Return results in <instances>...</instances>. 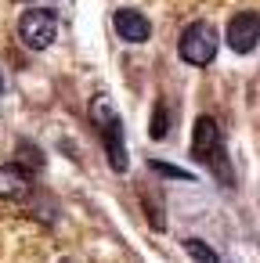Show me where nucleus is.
I'll return each mask as SVG.
<instances>
[{
  "label": "nucleus",
  "mask_w": 260,
  "mask_h": 263,
  "mask_svg": "<svg viewBox=\"0 0 260 263\" xmlns=\"http://www.w3.org/2000/svg\"><path fill=\"white\" fill-rule=\"evenodd\" d=\"M91 123L98 126V134H101V141H105V155H109V166L116 170V173H127V144H123V119H119V112H116V105H112V98L109 94H98L94 101H91Z\"/></svg>",
  "instance_id": "nucleus-1"
},
{
  "label": "nucleus",
  "mask_w": 260,
  "mask_h": 263,
  "mask_svg": "<svg viewBox=\"0 0 260 263\" xmlns=\"http://www.w3.org/2000/svg\"><path fill=\"white\" fill-rule=\"evenodd\" d=\"M217 47H220V40H217V29H213L210 22H192V26L181 33V40H177L181 62H188V65H195V69L210 65V62L217 58Z\"/></svg>",
  "instance_id": "nucleus-2"
},
{
  "label": "nucleus",
  "mask_w": 260,
  "mask_h": 263,
  "mask_svg": "<svg viewBox=\"0 0 260 263\" xmlns=\"http://www.w3.org/2000/svg\"><path fill=\"white\" fill-rule=\"evenodd\" d=\"M55 36H58V18H55V11H47V8H29V11H22V18H19V40H22L29 51H47V47L55 44Z\"/></svg>",
  "instance_id": "nucleus-3"
},
{
  "label": "nucleus",
  "mask_w": 260,
  "mask_h": 263,
  "mask_svg": "<svg viewBox=\"0 0 260 263\" xmlns=\"http://www.w3.org/2000/svg\"><path fill=\"white\" fill-rule=\"evenodd\" d=\"M192 155L202 166H224V144H220V126L213 123V116H199L195 130H192Z\"/></svg>",
  "instance_id": "nucleus-4"
},
{
  "label": "nucleus",
  "mask_w": 260,
  "mask_h": 263,
  "mask_svg": "<svg viewBox=\"0 0 260 263\" xmlns=\"http://www.w3.org/2000/svg\"><path fill=\"white\" fill-rule=\"evenodd\" d=\"M260 44V15L256 11H238L228 22V47L235 54H249Z\"/></svg>",
  "instance_id": "nucleus-5"
},
{
  "label": "nucleus",
  "mask_w": 260,
  "mask_h": 263,
  "mask_svg": "<svg viewBox=\"0 0 260 263\" xmlns=\"http://www.w3.org/2000/svg\"><path fill=\"white\" fill-rule=\"evenodd\" d=\"M112 29H116V36L127 40V44H145V40L152 36V22H148L141 11H134V8H119V11L112 15Z\"/></svg>",
  "instance_id": "nucleus-6"
},
{
  "label": "nucleus",
  "mask_w": 260,
  "mask_h": 263,
  "mask_svg": "<svg viewBox=\"0 0 260 263\" xmlns=\"http://www.w3.org/2000/svg\"><path fill=\"white\" fill-rule=\"evenodd\" d=\"M29 195H33V184H29L26 166H19V162H11V166H0V198L26 202Z\"/></svg>",
  "instance_id": "nucleus-7"
},
{
  "label": "nucleus",
  "mask_w": 260,
  "mask_h": 263,
  "mask_svg": "<svg viewBox=\"0 0 260 263\" xmlns=\"http://www.w3.org/2000/svg\"><path fill=\"white\" fill-rule=\"evenodd\" d=\"M166 130H170V119H166V105H163V101H155V108H152V126H148V134H152L155 141H163V137H166Z\"/></svg>",
  "instance_id": "nucleus-8"
},
{
  "label": "nucleus",
  "mask_w": 260,
  "mask_h": 263,
  "mask_svg": "<svg viewBox=\"0 0 260 263\" xmlns=\"http://www.w3.org/2000/svg\"><path fill=\"white\" fill-rule=\"evenodd\" d=\"M184 252H188V256H195V259H220V256H217V249H210V245H202V241H195V238H188V241H184Z\"/></svg>",
  "instance_id": "nucleus-9"
},
{
  "label": "nucleus",
  "mask_w": 260,
  "mask_h": 263,
  "mask_svg": "<svg viewBox=\"0 0 260 263\" xmlns=\"http://www.w3.org/2000/svg\"><path fill=\"white\" fill-rule=\"evenodd\" d=\"M148 170H152V173H163V177H170V180H184V177H192V173H184V170H177V166H170V162H159V159H152Z\"/></svg>",
  "instance_id": "nucleus-10"
},
{
  "label": "nucleus",
  "mask_w": 260,
  "mask_h": 263,
  "mask_svg": "<svg viewBox=\"0 0 260 263\" xmlns=\"http://www.w3.org/2000/svg\"><path fill=\"white\" fill-rule=\"evenodd\" d=\"M0 94H4V76H0Z\"/></svg>",
  "instance_id": "nucleus-11"
}]
</instances>
